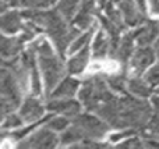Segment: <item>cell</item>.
Returning a JSON list of instances; mask_svg holds the SVG:
<instances>
[{"label": "cell", "instance_id": "6da1fadb", "mask_svg": "<svg viewBox=\"0 0 159 149\" xmlns=\"http://www.w3.org/2000/svg\"><path fill=\"white\" fill-rule=\"evenodd\" d=\"M110 127L120 130H140L147 127L152 117V107L143 99L126 95L124 98L113 96L96 110Z\"/></svg>", "mask_w": 159, "mask_h": 149}, {"label": "cell", "instance_id": "7a4b0ae2", "mask_svg": "<svg viewBox=\"0 0 159 149\" xmlns=\"http://www.w3.org/2000/svg\"><path fill=\"white\" fill-rule=\"evenodd\" d=\"M22 17L28 18L30 21L43 27L46 33L52 38L57 52L63 57L66 55L67 46L71 43V41L78 36L77 27H69L66 22V18L59 13L57 10L50 11H41L35 8H28L22 11Z\"/></svg>", "mask_w": 159, "mask_h": 149}, {"label": "cell", "instance_id": "3957f363", "mask_svg": "<svg viewBox=\"0 0 159 149\" xmlns=\"http://www.w3.org/2000/svg\"><path fill=\"white\" fill-rule=\"evenodd\" d=\"M31 46L36 50V53L39 56V66H41L42 74H43L45 78V88H46V92L49 94L56 88V85L64 77V72H66L64 64L55 55L50 43L45 39H39Z\"/></svg>", "mask_w": 159, "mask_h": 149}, {"label": "cell", "instance_id": "277c9868", "mask_svg": "<svg viewBox=\"0 0 159 149\" xmlns=\"http://www.w3.org/2000/svg\"><path fill=\"white\" fill-rule=\"evenodd\" d=\"M109 84L102 75H93L84 81L81 89L78 92V98L81 103L91 112L98 110L102 103L107 102L113 98V94L109 91Z\"/></svg>", "mask_w": 159, "mask_h": 149}, {"label": "cell", "instance_id": "5b68a950", "mask_svg": "<svg viewBox=\"0 0 159 149\" xmlns=\"http://www.w3.org/2000/svg\"><path fill=\"white\" fill-rule=\"evenodd\" d=\"M22 88L17 78L8 68L2 70V113L3 116L10 114L21 103Z\"/></svg>", "mask_w": 159, "mask_h": 149}, {"label": "cell", "instance_id": "8992f818", "mask_svg": "<svg viewBox=\"0 0 159 149\" xmlns=\"http://www.w3.org/2000/svg\"><path fill=\"white\" fill-rule=\"evenodd\" d=\"M73 124H75L82 131L85 138L92 139L102 138L110 127L103 119L91 114H77L75 117H73Z\"/></svg>", "mask_w": 159, "mask_h": 149}, {"label": "cell", "instance_id": "52a82bcc", "mask_svg": "<svg viewBox=\"0 0 159 149\" xmlns=\"http://www.w3.org/2000/svg\"><path fill=\"white\" fill-rule=\"evenodd\" d=\"M134 41H135L134 32H129L126 35L120 36L119 41H112L109 56L112 59H115V60L126 64L131 59L133 53H134Z\"/></svg>", "mask_w": 159, "mask_h": 149}, {"label": "cell", "instance_id": "ba28073f", "mask_svg": "<svg viewBox=\"0 0 159 149\" xmlns=\"http://www.w3.org/2000/svg\"><path fill=\"white\" fill-rule=\"evenodd\" d=\"M59 142V137L56 135V131L52 128L45 127L38 130L35 134L30 137L27 141L20 144V148H32V149H43V148H55Z\"/></svg>", "mask_w": 159, "mask_h": 149}, {"label": "cell", "instance_id": "9c48e42d", "mask_svg": "<svg viewBox=\"0 0 159 149\" xmlns=\"http://www.w3.org/2000/svg\"><path fill=\"white\" fill-rule=\"evenodd\" d=\"M157 52L149 46H140L130 59V70L134 75H141L145 72V70L155 61Z\"/></svg>", "mask_w": 159, "mask_h": 149}, {"label": "cell", "instance_id": "30bf717a", "mask_svg": "<svg viewBox=\"0 0 159 149\" xmlns=\"http://www.w3.org/2000/svg\"><path fill=\"white\" fill-rule=\"evenodd\" d=\"M46 109L67 117H75L77 114H80L81 105L71 98H53L52 100L48 102Z\"/></svg>", "mask_w": 159, "mask_h": 149}, {"label": "cell", "instance_id": "8fae6325", "mask_svg": "<svg viewBox=\"0 0 159 149\" xmlns=\"http://www.w3.org/2000/svg\"><path fill=\"white\" fill-rule=\"evenodd\" d=\"M119 8L123 14L124 22L130 27H137L147 21V15L140 10L135 0H121Z\"/></svg>", "mask_w": 159, "mask_h": 149}, {"label": "cell", "instance_id": "7c38bea8", "mask_svg": "<svg viewBox=\"0 0 159 149\" xmlns=\"http://www.w3.org/2000/svg\"><path fill=\"white\" fill-rule=\"evenodd\" d=\"M134 36L140 46H149L159 36V21L147 20L143 24V27L134 31Z\"/></svg>", "mask_w": 159, "mask_h": 149}, {"label": "cell", "instance_id": "4fadbf2b", "mask_svg": "<svg viewBox=\"0 0 159 149\" xmlns=\"http://www.w3.org/2000/svg\"><path fill=\"white\" fill-rule=\"evenodd\" d=\"M43 112L45 107L38 99H35L34 96H28L20 109V116L24 120V123H34L43 116Z\"/></svg>", "mask_w": 159, "mask_h": 149}, {"label": "cell", "instance_id": "5bb4252c", "mask_svg": "<svg viewBox=\"0 0 159 149\" xmlns=\"http://www.w3.org/2000/svg\"><path fill=\"white\" fill-rule=\"evenodd\" d=\"M96 3H98V0H82L81 6H80V10L74 18L75 27L82 28V29L89 27L92 15L96 11Z\"/></svg>", "mask_w": 159, "mask_h": 149}, {"label": "cell", "instance_id": "9a60e30c", "mask_svg": "<svg viewBox=\"0 0 159 149\" xmlns=\"http://www.w3.org/2000/svg\"><path fill=\"white\" fill-rule=\"evenodd\" d=\"M24 38L17 36V38H6L2 36V56L3 59H14L22 49Z\"/></svg>", "mask_w": 159, "mask_h": 149}, {"label": "cell", "instance_id": "2e32d148", "mask_svg": "<svg viewBox=\"0 0 159 149\" xmlns=\"http://www.w3.org/2000/svg\"><path fill=\"white\" fill-rule=\"evenodd\" d=\"M151 88L152 86L147 82V80H141L140 75H134L127 80V91L134 96L148 98L151 95Z\"/></svg>", "mask_w": 159, "mask_h": 149}, {"label": "cell", "instance_id": "e0dca14e", "mask_svg": "<svg viewBox=\"0 0 159 149\" xmlns=\"http://www.w3.org/2000/svg\"><path fill=\"white\" fill-rule=\"evenodd\" d=\"M80 81L75 78H64L52 92V98H71L78 91Z\"/></svg>", "mask_w": 159, "mask_h": 149}, {"label": "cell", "instance_id": "ac0fdd59", "mask_svg": "<svg viewBox=\"0 0 159 149\" xmlns=\"http://www.w3.org/2000/svg\"><path fill=\"white\" fill-rule=\"evenodd\" d=\"M88 61H89V49L84 47L69 60V66H67L69 72L70 74H81L87 67Z\"/></svg>", "mask_w": 159, "mask_h": 149}, {"label": "cell", "instance_id": "d6986e66", "mask_svg": "<svg viewBox=\"0 0 159 149\" xmlns=\"http://www.w3.org/2000/svg\"><path fill=\"white\" fill-rule=\"evenodd\" d=\"M110 46H112V38L106 35V32H98L92 46L93 57L95 59H103L106 55H109Z\"/></svg>", "mask_w": 159, "mask_h": 149}, {"label": "cell", "instance_id": "ffe728a7", "mask_svg": "<svg viewBox=\"0 0 159 149\" xmlns=\"http://www.w3.org/2000/svg\"><path fill=\"white\" fill-rule=\"evenodd\" d=\"M22 14L17 13V11H10L6 13L2 17V29L6 33H16L17 31L22 29V21H21Z\"/></svg>", "mask_w": 159, "mask_h": 149}, {"label": "cell", "instance_id": "44dd1931", "mask_svg": "<svg viewBox=\"0 0 159 149\" xmlns=\"http://www.w3.org/2000/svg\"><path fill=\"white\" fill-rule=\"evenodd\" d=\"M82 139H85L82 131L75 124H73L71 127H67L66 131H63V134L60 137V144L61 145H75V144H80Z\"/></svg>", "mask_w": 159, "mask_h": 149}, {"label": "cell", "instance_id": "7402d4cb", "mask_svg": "<svg viewBox=\"0 0 159 149\" xmlns=\"http://www.w3.org/2000/svg\"><path fill=\"white\" fill-rule=\"evenodd\" d=\"M82 0H60L56 10H57L66 20H70L75 14L78 6H81L80 4Z\"/></svg>", "mask_w": 159, "mask_h": 149}, {"label": "cell", "instance_id": "603a6c76", "mask_svg": "<svg viewBox=\"0 0 159 149\" xmlns=\"http://www.w3.org/2000/svg\"><path fill=\"white\" fill-rule=\"evenodd\" d=\"M107 84L109 86L116 92H123L126 94L127 91V78H126V72H117L113 74L110 77H107Z\"/></svg>", "mask_w": 159, "mask_h": 149}, {"label": "cell", "instance_id": "cb8c5ba5", "mask_svg": "<svg viewBox=\"0 0 159 149\" xmlns=\"http://www.w3.org/2000/svg\"><path fill=\"white\" fill-rule=\"evenodd\" d=\"M95 27H96V25H92L89 31H87L84 35H81L78 39H75V42L71 45V47H70V52L75 53V52H80V50H82L84 47H87L88 42H89V39H91V36H92L93 31H95Z\"/></svg>", "mask_w": 159, "mask_h": 149}, {"label": "cell", "instance_id": "d4e9b609", "mask_svg": "<svg viewBox=\"0 0 159 149\" xmlns=\"http://www.w3.org/2000/svg\"><path fill=\"white\" fill-rule=\"evenodd\" d=\"M70 124L69 117H49L46 127L52 128L53 131H64Z\"/></svg>", "mask_w": 159, "mask_h": 149}, {"label": "cell", "instance_id": "484cf974", "mask_svg": "<svg viewBox=\"0 0 159 149\" xmlns=\"http://www.w3.org/2000/svg\"><path fill=\"white\" fill-rule=\"evenodd\" d=\"M24 123V120L21 119V116L20 114H7V116H4V121H3V128L4 130H7V128H17L20 127V125Z\"/></svg>", "mask_w": 159, "mask_h": 149}, {"label": "cell", "instance_id": "4316f807", "mask_svg": "<svg viewBox=\"0 0 159 149\" xmlns=\"http://www.w3.org/2000/svg\"><path fill=\"white\" fill-rule=\"evenodd\" d=\"M55 0H21V6L27 8H35V10H39V8H45L48 6H50Z\"/></svg>", "mask_w": 159, "mask_h": 149}, {"label": "cell", "instance_id": "83f0119b", "mask_svg": "<svg viewBox=\"0 0 159 149\" xmlns=\"http://www.w3.org/2000/svg\"><path fill=\"white\" fill-rule=\"evenodd\" d=\"M145 80L151 86H158L159 85V64L155 66V67H152V68L147 72Z\"/></svg>", "mask_w": 159, "mask_h": 149}, {"label": "cell", "instance_id": "f1b7e54d", "mask_svg": "<svg viewBox=\"0 0 159 149\" xmlns=\"http://www.w3.org/2000/svg\"><path fill=\"white\" fill-rule=\"evenodd\" d=\"M147 127H148L149 133H152V134H155V135L159 137V114H154V116L149 119Z\"/></svg>", "mask_w": 159, "mask_h": 149}, {"label": "cell", "instance_id": "f546056e", "mask_svg": "<svg viewBox=\"0 0 159 149\" xmlns=\"http://www.w3.org/2000/svg\"><path fill=\"white\" fill-rule=\"evenodd\" d=\"M144 145V142L140 141V138H135L134 135L133 137H129L126 141H123L120 144L121 148H141Z\"/></svg>", "mask_w": 159, "mask_h": 149}, {"label": "cell", "instance_id": "4dcf8cb0", "mask_svg": "<svg viewBox=\"0 0 159 149\" xmlns=\"http://www.w3.org/2000/svg\"><path fill=\"white\" fill-rule=\"evenodd\" d=\"M18 3H20V0H3V3H2V11L4 13L7 7H16V6H18Z\"/></svg>", "mask_w": 159, "mask_h": 149}, {"label": "cell", "instance_id": "1f68e13d", "mask_svg": "<svg viewBox=\"0 0 159 149\" xmlns=\"http://www.w3.org/2000/svg\"><path fill=\"white\" fill-rule=\"evenodd\" d=\"M149 8L154 15H159V0H149Z\"/></svg>", "mask_w": 159, "mask_h": 149}, {"label": "cell", "instance_id": "d6a6232c", "mask_svg": "<svg viewBox=\"0 0 159 149\" xmlns=\"http://www.w3.org/2000/svg\"><path fill=\"white\" fill-rule=\"evenodd\" d=\"M152 103V110H154L155 114H159V95H155L151 100Z\"/></svg>", "mask_w": 159, "mask_h": 149}, {"label": "cell", "instance_id": "836d02e7", "mask_svg": "<svg viewBox=\"0 0 159 149\" xmlns=\"http://www.w3.org/2000/svg\"><path fill=\"white\" fill-rule=\"evenodd\" d=\"M135 3L140 7V10L147 15V0H135Z\"/></svg>", "mask_w": 159, "mask_h": 149}, {"label": "cell", "instance_id": "e575fe53", "mask_svg": "<svg viewBox=\"0 0 159 149\" xmlns=\"http://www.w3.org/2000/svg\"><path fill=\"white\" fill-rule=\"evenodd\" d=\"M155 52H157V57L159 59V38L157 39V43H155Z\"/></svg>", "mask_w": 159, "mask_h": 149}, {"label": "cell", "instance_id": "d590c367", "mask_svg": "<svg viewBox=\"0 0 159 149\" xmlns=\"http://www.w3.org/2000/svg\"><path fill=\"white\" fill-rule=\"evenodd\" d=\"M113 2H121V0H113Z\"/></svg>", "mask_w": 159, "mask_h": 149}, {"label": "cell", "instance_id": "8d00e7d4", "mask_svg": "<svg viewBox=\"0 0 159 149\" xmlns=\"http://www.w3.org/2000/svg\"><path fill=\"white\" fill-rule=\"evenodd\" d=\"M158 94H159V88H158Z\"/></svg>", "mask_w": 159, "mask_h": 149}]
</instances>
